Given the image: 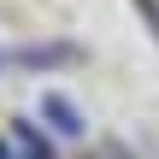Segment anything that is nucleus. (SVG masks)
Masks as SVG:
<instances>
[{
	"label": "nucleus",
	"mask_w": 159,
	"mask_h": 159,
	"mask_svg": "<svg viewBox=\"0 0 159 159\" xmlns=\"http://www.w3.org/2000/svg\"><path fill=\"white\" fill-rule=\"evenodd\" d=\"M41 118H47V124H53V136H65V142H77V136L89 130V124H83V112H77L65 94H53V89L41 94Z\"/></svg>",
	"instance_id": "nucleus-1"
},
{
	"label": "nucleus",
	"mask_w": 159,
	"mask_h": 159,
	"mask_svg": "<svg viewBox=\"0 0 159 159\" xmlns=\"http://www.w3.org/2000/svg\"><path fill=\"white\" fill-rule=\"evenodd\" d=\"M12 148H18V159H53V148L35 136V124H18L12 130Z\"/></svg>",
	"instance_id": "nucleus-2"
},
{
	"label": "nucleus",
	"mask_w": 159,
	"mask_h": 159,
	"mask_svg": "<svg viewBox=\"0 0 159 159\" xmlns=\"http://www.w3.org/2000/svg\"><path fill=\"white\" fill-rule=\"evenodd\" d=\"M0 159H12V148H6V142H0Z\"/></svg>",
	"instance_id": "nucleus-3"
}]
</instances>
